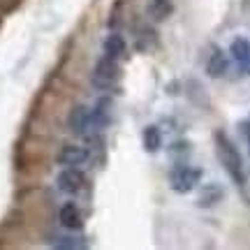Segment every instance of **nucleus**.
<instances>
[{"label": "nucleus", "instance_id": "nucleus-1", "mask_svg": "<svg viewBox=\"0 0 250 250\" xmlns=\"http://www.w3.org/2000/svg\"><path fill=\"white\" fill-rule=\"evenodd\" d=\"M213 144H215L218 160L223 165V169L227 171V176L239 188H243L246 186V171H243V158H241V153H239V148H236V144L223 130H215L213 132Z\"/></svg>", "mask_w": 250, "mask_h": 250}, {"label": "nucleus", "instance_id": "nucleus-2", "mask_svg": "<svg viewBox=\"0 0 250 250\" xmlns=\"http://www.w3.org/2000/svg\"><path fill=\"white\" fill-rule=\"evenodd\" d=\"M202 181V169L199 167H190V165H181V167H174L169 174V183L174 192H181L186 195L190 190H195Z\"/></svg>", "mask_w": 250, "mask_h": 250}, {"label": "nucleus", "instance_id": "nucleus-3", "mask_svg": "<svg viewBox=\"0 0 250 250\" xmlns=\"http://www.w3.org/2000/svg\"><path fill=\"white\" fill-rule=\"evenodd\" d=\"M118 79V62L111 56H102L95 62V70H93V86L100 90H109Z\"/></svg>", "mask_w": 250, "mask_h": 250}, {"label": "nucleus", "instance_id": "nucleus-4", "mask_svg": "<svg viewBox=\"0 0 250 250\" xmlns=\"http://www.w3.org/2000/svg\"><path fill=\"white\" fill-rule=\"evenodd\" d=\"M58 190L65 192V195H77L83 190L86 186V176H83V171H79V167H62V171L58 174Z\"/></svg>", "mask_w": 250, "mask_h": 250}, {"label": "nucleus", "instance_id": "nucleus-5", "mask_svg": "<svg viewBox=\"0 0 250 250\" xmlns=\"http://www.w3.org/2000/svg\"><path fill=\"white\" fill-rule=\"evenodd\" d=\"M67 127L72 134L77 137H86L93 130V118H90V109L86 104H77L67 116Z\"/></svg>", "mask_w": 250, "mask_h": 250}, {"label": "nucleus", "instance_id": "nucleus-6", "mask_svg": "<svg viewBox=\"0 0 250 250\" xmlns=\"http://www.w3.org/2000/svg\"><path fill=\"white\" fill-rule=\"evenodd\" d=\"M88 158H90L88 148H83L79 144H65L58 151V155H56V162L62 165V167H79L83 162H88Z\"/></svg>", "mask_w": 250, "mask_h": 250}, {"label": "nucleus", "instance_id": "nucleus-7", "mask_svg": "<svg viewBox=\"0 0 250 250\" xmlns=\"http://www.w3.org/2000/svg\"><path fill=\"white\" fill-rule=\"evenodd\" d=\"M58 220H61V225L67 232H79L81 227H83V215H81L79 206L74 204V202H65V204L61 206Z\"/></svg>", "mask_w": 250, "mask_h": 250}, {"label": "nucleus", "instance_id": "nucleus-8", "mask_svg": "<svg viewBox=\"0 0 250 250\" xmlns=\"http://www.w3.org/2000/svg\"><path fill=\"white\" fill-rule=\"evenodd\" d=\"M90 118H93V130L107 127L109 121H111V100L100 98L95 102V109H90Z\"/></svg>", "mask_w": 250, "mask_h": 250}, {"label": "nucleus", "instance_id": "nucleus-9", "mask_svg": "<svg viewBox=\"0 0 250 250\" xmlns=\"http://www.w3.org/2000/svg\"><path fill=\"white\" fill-rule=\"evenodd\" d=\"M229 54H232L234 61L250 74V42L246 37H236V40H234L232 46H229Z\"/></svg>", "mask_w": 250, "mask_h": 250}, {"label": "nucleus", "instance_id": "nucleus-10", "mask_svg": "<svg viewBox=\"0 0 250 250\" xmlns=\"http://www.w3.org/2000/svg\"><path fill=\"white\" fill-rule=\"evenodd\" d=\"M225 190L218 183H204L199 188V206H213L218 202H223Z\"/></svg>", "mask_w": 250, "mask_h": 250}, {"label": "nucleus", "instance_id": "nucleus-11", "mask_svg": "<svg viewBox=\"0 0 250 250\" xmlns=\"http://www.w3.org/2000/svg\"><path fill=\"white\" fill-rule=\"evenodd\" d=\"M227 67H229V61H227V56L220 51V49H215L213 54H211V58H208V62H206V72H208V77H223L225 72H227Z\"/></svg>", "mask_w": 250, "mask_h": 250}, {"label": "nucleus", "instance_id": "nucleus-12", "mask_svg": "<svg viewBox=\"0 0 250 250\" xmlns=\"http://www.w3.org/2000/svg\"><path fill=\"white\" fill-rule=\"evenodd\" d=\"M142 139H144V148L148 153H158L162 148V132H160V127H155V125L144 127Z\"/></svg>", "mask_w": 250, "mask_h": 250}, {"label": "nucleus", "instance_id": "nucleus-13", "mask_svg": "<svg viewBox=\"0 0 250 250\" xmlns=\"http://www.w3.org/2000/svg\"><path fill=\"white\" fill-rule=\"evenodd\" d=\"M125 51H127V44H125L123 35H118V33L107 35V40H104V54L118 61L121 56H125Z\"/></svg>", "mask_w": 250, "mask_h": 250}, {"label": "nucleus", "instance_id": "nucleus-14", "mask_svg": "<svg viewBox=\"0 0 250 250\" xmlns=\"http://www.w3.org/2000/svg\"><path fill=\"white\" fill-rule=\"evenodd\" d=\"M51 246L54 248H83L86 241H81L77 236H51Z\"/></svg>", "mask_w": 250, "mask_h": 250}, {"label": "nucleus", "instance_id": "nucleus-15", "mask_svg": "<svg viewBox=\"0 0 250 250\" xmlns=\"http://www.w3.org/2000/svg\"><path fill=\"white\" fill-rule=\"evenodd\" d=\"M151 14L153 19H167L171 14V2L169 0H153Z\"/></svg>", "mask_w": 250, "mask_h": 250}, {"label": "nucleus", "instance_id": "nucleus-16", "mask_svg": "<svg viewBox=\"0 0 250 250\" xmlns=\"http://www.w3.org/2000/svg\"><path fill=\"white\" fill-rule=\"evenodd\" d=\"M241 130H243V134H246V139H248V146H250V123H243Z\"/></svg>", "mask_w": 250, "mask_h": 250}]
</instances>
